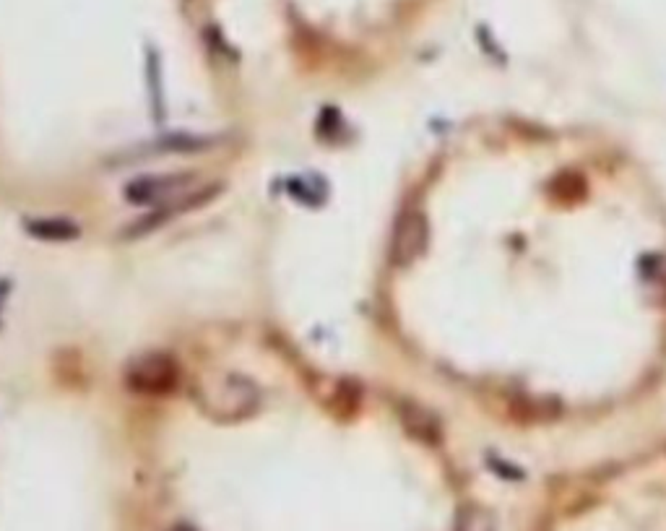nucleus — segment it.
<instances>
[{
  "label": "nucleus",
  "mask_w": 666,
  "mask_h": 531,
  "mask_svg": "<svg viewBox=\"0 0 666 531\" xmlns=\"http://www.w3.org/2000/svg\"><path fill=\"white\" fill-rule=\"evenodd\" d=\"M193 180L195 175L190 170L186 172H169V175H154V177H141V180H133L128 188H125V198L130 204H162L166 198L177 195V193L193 188Z\"/></svg>",
  "instance_id": "5"
},
{
  "label": "nucleus",
  "mask_w": 666,
  "mask_h": 531,
  "mask_svg": "<svg viewBox=\"0 0 666 531\" xmlns=\"http://www.w3.org/2000/svg\"><path fill=\"white\" fill-rule=\"evenodd\" d=\"M166 531H198L195 526H190V524H172Z\"/></svg>",
  "instance_id": "10"
},
{
  "label": "nucleus",
  "mask_w": 666,
  "mask_h": 531,
  "mask_svg": "<svg viewBox=\"0 0 666 531\" xmlns=\"http://www.w3.org/2000/svg\"><path fill=\"white\" fill-rule=\"evenodd\" d=\"M125 385L141 396H166L180 383V365L165 352H146L125 365Z\"/></svg>",
  "instance_id": "2"
},
{
  "label": "nucleus",
  "mask_w": 666,
  "mask_h": 531,
  "mask_svg": "<svg viewBox=\"0 0 666 531\" xmlns=\"http://www.w3.org/2000/svg\"><path fill=\"white\" fill-rule=\"evenodd\" d=\"M222 193V185L219 183H211V185H204V188H187V191L177 193L172 198H166L162 204H157L148 213H144L138 222L128 224L120 237L123 240H141L146 234H151L154 230H162L166 222L177 219L187 212H195V209H204L206 204H211L216 195Z\"/></svg>",
  "instance_id": "3"
},
{
  "label": "nucleus",
  "mask_w": 666,
  "mask_h": 531,
  "mask_svg": "<svg viewBox=\"0 0 666 531\" xmlns=\"http://www.w3.org/2000/svg\"><path fill=\"white\" fill-rule=\"evenodd\" d=\"M193 402L208 420L232 425L252 417L261 409V391L240 373H216L193 385Z\"/></svg>",
  "instance_id": "1"
},
{
  "label": "nucleus",
  "mask_w": 666,
  "mask_h": 531,
  "mask_svg": "<svg viewBox=\"0 0 666 531\" xmlns=\"http://www.w3.org/2000/svg\"><path fill=\"white\" fill-rule=\"evenodd\" d=\"M24 227L32 237L47 240V242H68V240H76L81 234L76 222L61 219V216H55V219H29Z\"/></svg>",
  "instance_id": "7"
},
{
  "label": "nucleus",
  "mask_w": 666,
  "mask_h": 531,
  "mask_svg": "<svg viewBox=\"0 0 666 531\" xmlns=\"http://www.w3.org/2000/svg\"><path fill=\"white\" fill-rule=\"evenodd\" d=\"M398 420H401V427L424 446H437L440 438H442V427H440L435 412L427 409L424 404H419V402L404 399L398 404Z\"/></svg>",
  "instance_id": "6"
},
{
  "label": "nucleus",
  "mask_w": 666,
  "mask_h": 531,
  "mask_svg": "<svg viewBox=\"0 0 666 531\" xmlns=\"http://www.w3.org/2000/svg\"><path fill=\"white\" fill-rule=\"evenodd\" d=\"M549 193H552V198L560 201V204H573V201H578V198L585 195V180H583L581 175H576V172H560V175L552 180Z\"/></svg>",
  "instance_id": "9"
},
{
  "label": "nucleus",
  "mask_w": 666,
  "mask_h": 531,
  "mask_svg": "<svg viewBox=\"0 0 666 531\" xmlns=\"http://www.w3.org/2000/svg\"><path fill=\"white\" fill-rule=\"evenodd\" d=\"M453 531H498V518L484 506H463L456 513Z\"/></svg>",
  "instance_id": "8"
},
{
  "label": "nucleus",
  "mask_w": 666,
  "mask_h": 531,
  "mask_svg": "<svg viewBox=\"0 0 666 531\" xmlns=\"http://www.w3.org/2000/svg\"><path fill=\"white\" fill-rule=\"evenodd\" d=\"M427 245H430V222H427L424 212L409 209V212L401 213L395 219L394 232H391V248H388L391 263L406 269L424 255Z\"/></svg>",
  "instance_id": "4"
}]
</instances>
